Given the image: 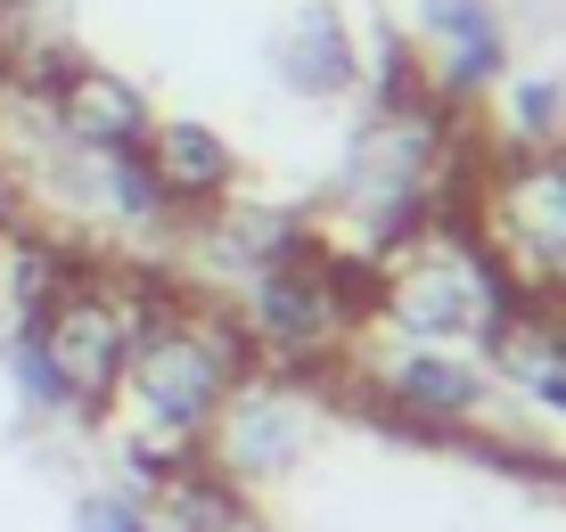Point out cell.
Segmentation results:
<instances>
[{
	"label": "cell",
	"mask_w": 566,
	"mask_h": 532,
	"mask_svg": "<svg viewBox=\"0 0 566 532\" xmlns=\"http://www.w3.org/2000/svg\"><path fill=\"white\" fill-rule=\"evenodd\" d=\"M247 369H255V344H247L239 311L213 304V295L172 287L165 304H156V320L140 328V344H132L107 418L124 426V450L148 476H172V467L198 459L222 393L239 385Z\"/></svg>",
	"instance_id": "1"
},
{
	"label": "cell",
	"mask_w": 566,
	"mask_h": 532,
	"mask_svg": "<svg viewBox=\"0 0 566 532\" xmlns=\"http://www.w3.org/2000/svg\"><path fill=\"white\" fill-rule=\"evenodd\" d=\"M361 270H369V320H386L402 344H493V328L517 304V287L501 279V263L476 246L460 213L402 222L395 238L361 254Z\"/></svg>",
	"instance_id": "2"
},
{
	"label": "cell",
	"mask_w": 566,
	"mask_h": 532,
	"mask_svg": "<svg viewBox=\"0 0 566 532\" xmlns=\"http://www.w3.org/2000/svg\"><path fill=\"white\" fill-rule=\"evenodd\" d=\"M230 311H239L247 344H255V369L312 377V369H337L345 352H354L361 320H369V270L304 230L287 254H271L263 270H247Z\"/></svg>",
	"instance_id": "3"
},
{
	"label": "cell",
	"mask_w": 566,
	"mask_h": 532,
	"mask_svg": "<svg viewBox=\"0 0 566 532\" xmlns=\"http://www.w3.org/2000/svg\"><path fill=\"white\" fill-rule=\"evenodd\" d=\"M172 287H156L148 270H124V263H74V279L50 295V311L25 328L42 369L57 377V402L66 418H107L115 385H124V361L140 344V328L156 320Z\"/></svg>",
	"instance_id": "4"
},
{
	"label": "cell",
	"mask_w": 566,
	"mask_h": 532,
	"mask_svg": "<svg viewBox=\"0 0 566 532\" xmlns=\"http://www.w3.org/2000/svg\"><path fill=\"white\" fill-rule=\"evenodd\" d=\"M460 222L525 304H566V140L484 148L460 189Z\"/></svg>",
	"instance_id": "5"
},
{
	"label": "cell",
	"mask_w": 566,
	"mask_h": 532,
	"mask_svg": "<svg viewBox=\"0 0 566 532\" xmlns=\"http://www.w3.org/2000/svg\"><path fill=\"white\" fill-rule=\"evenodd\" d=\"M304 435H312V418H304V377L247 369V377L222 393V409H213L198 459H206L222 483L247 491V483L287 476V467H296V450H304Z\"/></svg>",
	"instance_id": "6"
},
{
	"label": "cell",
	"mask_w": 566,
	"mask_h": 532,
	"mask_svg": "<svg viewBox=\"0 0 566 532\" xmlns=\"http://www.w3.org/2000/svg\"><path fill=\"white\" fill-rule=\"evenodd\" d=\"M419 74L443 107H468L510 74V33H501L493 0H419Z\"/></svg>",
	"instance_id": "7"
},
{
	"label": "cell",
	"mask_w": 566,
	"mask_h": 532,
	"mask_svg": "<svg viewBox=\"0 0 566 532\" xmlns=\"http://www.w3.org/2000/svg\"><path fill=\"white\" fill-rule=\"evenodd\" d=\"M42 115L50 131L66 140L74 156H115V148H140L148 140V91L132 83V74L99 66V57H66V66L50 74L42 91Z\"/></svg>",
	"instance_id": "8"
},
{
	"label": "cell",
	"mask_w": 566,
	"mask_h": 532,
	"mask_svg": "<svg viewBox=\"0 0 566 532\" xmlns=\"http://www.w3.org/2000/svg\"><path fill=\"white\" fill-rule=\"evenodd\" d=\"M378 402L395 409V418L427 426V435H452V426L484 418V402H493V377H484V369L468 361L460 344H402L395 361L378 369Z\"/></svg>",
	"instance_id": "9"
},
{
	"label": "cell",
	"mask_w": 566,
	"mask_h": 532,
	"mask_svg": "<svg viewBox=\"0 0 566 532\" xmlns=\"http://www.w3.org/2000/svg\"><path fill=\"white\" fill-rule=\"evenodd\" d=\"M140 164L165 196V213H213L239 196V148L198 115H156L140 140Z\"/></svg>",
	"instance_id": "10"
},
{
	"label": "cell",
	"mask_w": 566,
	"mask_h": 532,
	"mask_svg": "<svg viewBox=\"0 0 566 532\" xmlns=\"http://www.w3.org/2000/svg\"><path fill=\"white\" fill-rule=\"evenodd\" d=\"M271 66H280V83L296 98H345L369 74V50H361V33L345 25V9L304 0V9L271 33Z\"/></svg>",
	"instance_id": "11"
},
{
	"label": "cell",
	"mask_w": 566,
	"mask_h": 532,
	"mask_svg": "<svg viewBox=\"0 0 566 532\" xmlns=\"http://www.w3.org/2000/svg\"><path fill=\"white\" fill-rule=\"evenodd\" d=\"M74 254L57 230H42V222H9L0 230V344L9 337H25L33 320L50 311V295L74 279Z\"/></svg>",
	"instance_id": "12"
},
{
	"label": "cell",
	"mask_w": 566,
	"mask_h": 532,
	"mask_svg": "<svg viewBox=\"0 0 566 532\" xmlns=\"http://www.w3.org/2000/svg\"><path fill=\"white\" fill-rule=\"evenodd\" d=\"M551 140H566V91L558 83H510L493 148H551Z\"/></svg>",
	"instance_id": "13"
},
{
	"label": "cell",
	"mask_w": 566,
	"mask_h": 532,
	"mask_svg": "<svg viewBox=\"0 0 566 532\" xmlns=\"http://www.w3.org/2000/svg\"><path fill=\"white\" fill-rule=\"evenodd\" d=\"M74 532H156V517L140 500H124V491H91V500L74 508Z\"/></svg>",
	"instance_id": "14"
},
{
	"label": "cell",
	"mask_w": 566,
	"mask_h": 532,
	"mask_svg": "<svg viewBox=\"0 0 566 532\" xmlns=\"http://www.w3.org/2000/svg\"><path fill=\"white\" fill-rule=\"evenodd\" d=\"M9 222H25V189H17V164L0 156V230Z\"/></svg>",
	"instance_id": "15"
}]
</instances>
